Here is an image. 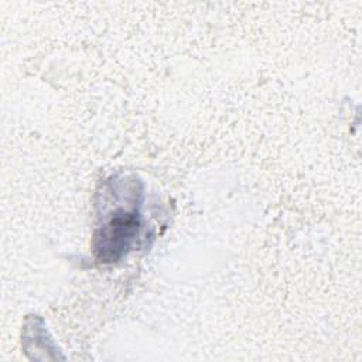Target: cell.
Returning <instances> with one entry per match:
<instances>
[{"mask_svg":"<svg viewBox=\"0 0 362 362\" xmlns=\"http://www.w3.org/2000/svg\"><path fill=\"white\" fill-rule=\"evenodd\" d=\"M140 230V219L136 212H116L93 236V253L102 263L119 260L134 243Z\"/></svg>","mask_w":362,"mask_h":362,"instance_id":"6da1fadb","label":"cell"}]
</instances>
